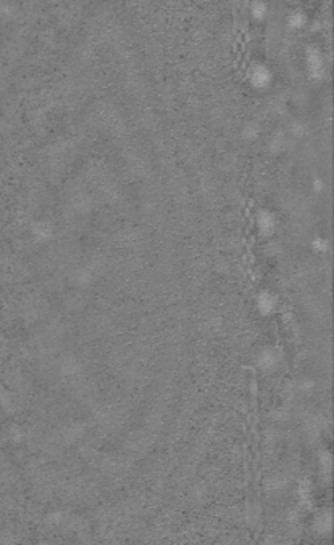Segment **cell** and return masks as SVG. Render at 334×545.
Instances as JSON below:
<instances>
[{
  "mask_svg": "<svg viewBox=\"0 0 334 545\" xmlns=\"http://www.w3.org/2000/svg\"><path fill=\"white\" fill-rule=\"evenodd\" d=\"M275 299H273L272 294L269 293H264L261 294L259 297H257V309H259L264 315H269V313L273 312V309H275Z\"/></svg>",
  "mask_w": 334,
  "mask_h": 545,
  "instance_id": "1",
  "label": "cell"
}]
</instances>
